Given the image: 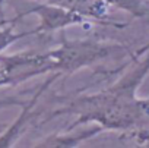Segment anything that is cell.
Listing matches in <instances>:
<instances>
[{
	"instance_id": "cell-11",
	"label": "cell",
	"mask_w": 149,
	"mask_h": 148,
	"mask_svg": "<svg viewBox=\"0 0 149 148\" xmlns=\"http://www.w3.org/2000/svg\"><path fill=\"white\" fill-rule=\"evenodd\" d=\"M5 0H0V18H2V5H3Z\"/></svg>"
},
{
	"instance_id": "cell-9",
	"label": "cell",
	"mask_w": 149,
	"mask_h": 148,
	"mask_svg": "<svg viewBox=\"0 0 149 148\" xmlns=\"http://www.w3.org/2000/svg\"><path fill=\"white\" fill-rule=\"evenodd\" d=\"M21 16L12 19L10 22H5L2 27H0V54H2L9 46H12L13 43L22 40L26 35H32V29L31 31H25V32H16L15 27H16V21Z\"/></svg>"
},
{
	"instance_id": "cell-7",
	"label": "cell",
	"mask_w": 149,
	"mask_h": 148,
	"mask_svg": "<svg viewBox=\"0 0 149 148\" xmlns=\"http://www.w3.org/2000/svg\"><path fill=\"white\" fill-rule=\"evenodd\" d=\"M72 133L67 135H56V136H48L45 139H42L41 142H38L35 147H58V148H67V147H76L79 145L82 141H86L89 138H94L95 135H98L100 132H102L104 129L100 125H95L92 129H82L81 132H73V129H69Z\"/></svg>"
},
{
	"instance_id": "cell-12",
	"label": "cell",
	"mask_w": 149,
	"mask_h": 148,
	"mask_svg": "<svg viewBox=\"0 0 149 148\" xmlns=\"http://www.w3.org/2000/svg\"><path fill=\"white\" fill-rule=\"evenodd\" d=\"M0 104H2V106H3V104H6V101H0Z\"/></svg>"
},
{
	"instance_id": "cell-5",
	"label": "cell",
	"mask_w": 149,
	"mask_h": 148,
	"mask_svg": "<svg viewBox=\"0 0 149 148\" xmlns=\"http://www.w3.org/2000/svg\"><path fill=\"white\" fill-rule=\"evenodd\" d=\"M58 75H60V73H57V75L48 78V79L45 81V84H42V85L40 87V90L34 94V97L22 106L21 114L16 117V120H15V122H13V123H12V125H10V126L2 133V135H0V148L12 147V145L19 139V136L24 133L25 128L28 126V122H29V119H31V116H32V110H34V107H35L38 98L41 97V94L50 87V84H51Z\"/></svg>"
},
{
	"instance_id": "cell-6",
	"label": "cell",
	"mask_w": 149,
	"mask_h": 148,
	"mask_svg": "<svg viewBox=\"0 0 149 148\" xmlns=\"http://www.w3.org/2000/svg\"><path fill=\"white\" fill-rule=\"evenodd\" d=\"M73 13H78L89 21L105 22L108 18V5L102 0H45Z\"/></svg>"
},
{
	"instance_id": "cell-13",
	"label": "cell",
	"mask_w": 149,
	"mask_h": 148,
	"mask_svg": "<svg viewBox=\"0 0 149 148\" xmlns=\"http://www.w3.org/2000/svg\"><path fill=\"white\" fill-rule=\"evenodd\" d=\"M0 106H2V104H0Z\"/></svg>"
},
{
	"instance_id": "cell-2",
	"label": "cell",
	"mask_w": 149,
	"mask_h": 148,
	"mask_svg": "<svg viewBox=\"0 0 149 148\" xmlns=\"http://www.w3.org/2000/svg\"><path fill=\"white\" fill-rule=\"evenodd\" d=\"M113 48L114 46L98 40H64L57 48L48 50V53L54 63V72L70 75L107 59Z\"/></svg>"
},
{
	"instance_id": "cell-4",
	"label": "cell",
	"mask_w": 149,
	"mask_h": 148,
	"mask_svg": "<svg viewBox=\"0 0 149 148\" xmlns=\"http://www.w3.org/2000/svg\"><path fill=\"white\" fill-rule=\"evenodd\" d=\"M25 15H35L38 18V27L32 29V35L53 32V31L64 29L72 25H84L89 22V19L78 13H73L64 8H60L57 5H51L47 2L28 9L19 16H25Z\"/></svg>"
},
{
	"instance_id": "cell-1",
	"label": "cell",
	"mask_w": 149,
	"mask_h": 148,
	"mask_svg": "<svg viewBox=\"0 0 149 148\" xmlns=\"http://www.w3.org/2000/svg\"><path fill=\"white\" fill-rule=\"evenodd\" d=\"M148 73L149 57L130 69L113 87L88 97H81L57 113L78 114V119L69 129L94 123L100 125L104 130H136L149 117V104L136 97L137 88Z\"/></svg>"
},
{
	"instance_id": "cell-8",
	"label": "cell",
	"mask_w": 149,
	"mask_h": 148,
	"mask_svg": "<svg viewBox=\"0 0 149 148\" xmlns=\"http://www.w3.org/2000/svg\"><path fill=\"white\" fill-rule=\"evenodd\" d=\"M102 2H105L108 6L124 11L134 18L149 16V5L146 0H102Z\"/></svg>"
},
{
	"instance_id": "cell-3",
	"label": "cell",
	"mask_w": 149,
	"mask_h": 148,
	"mask_svg": "<svg viewBox=\"0 0 149 148\" xmlns=\"http://www.w3.org/2000/svg\"><path fill=\"white\" fill-rule=\"evenodd\" d=\"M47 72H54V63L48 51L0 54V88L19 85Z\"/></svg>"
},
{
	"instance_id": "cell-10",
	"label": "cell",
	"mask_w": 149,
	"mask_h": 148,
	"mask_svg": "<svg viewBox=\"0 0 149 148\" xmlns=\"http://www.w3.org/2000/svg\"><path fill=\"white\" fill-rule=\"evenodd\" d=\"M148 50H149V44H148V46H145L140 51H137V54H140V53H143V51H148Z\"/></svg>"
}]
</instances>
